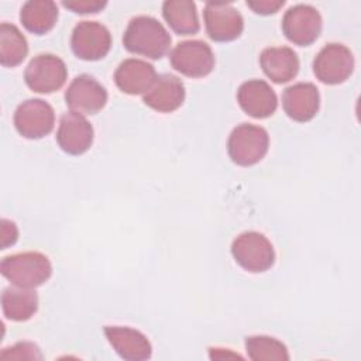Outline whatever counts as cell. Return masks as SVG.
Instances as JSON below:
<instances>
[{
  "label": "cell",
  "mask_w": 361,
  "mask_h": 361,
  "mask_svg": "<svg viewBox=\"0 0 361 361\" xmlns=\"http://www.w3.org/2000/svg\"><path fill=\"white\" fill-rule=\"evenodd\" d=\"M124 48L133 54L151 59L162 58L171 47V35L154 17H134L123 35Z\"/></svg>",
  "instance_id": "cell-1"
},
{
  "label": "cell",
  "mask_w": 361,
  "mask_h": 361,
  "mask_svg": "<svg viewBox=\"0 0 361 361\" xmlns=\"http://www.w3.org/2000/svg\"><path fill=\"white\" fill-rule=\"evenodd\" d=\"M0 358L1 360H10V358H13V360H41L42 354L34 343L23 341V343L14 344L13 347L4 348L0 353Z\"/></svg>",
  "instance_id": "cell-25"
},
{
  "label": "cell",
  "mask_w": 361,
  "mask_h": 361,
  "mask_svg": "<svg viewBox=\"0 0 361 361\" xmlns=\"http://www.w3.org/2000/svg\"><path fill=\"white\" fill-rule=\"evenodd\" d=\"M285 4L283 0H255V1H247V6L252 8L254 13L268 16L276 13L282 6Z\"/></svg>",
  "instance_id": "cell-27"
},
{
  "label": "cell",
  "mask_w": 361,
  "mask_h": 361,
  "mask_svg": "<svg viewBox=\"0 0 361 361\" xmlns=\"http://www.w3.org/2000/svg\"><path fill=\"white\" fill-rule=\"evenodd\" d=\"M203 18L209 37L216 42L233 41L238 38L244 30L241 14L228 3H207Z\"/></svg>",
  "instance_id": "cell-11"
},
{
  "label": "cell",
  "mask_w": 361,
  "mask_h": 361,
  "mask_svg": "<svg viewBox=\"0 0 361 361\" xmlns=\"http://www.w3.org/2000/svg\"><path fill=\"white\" fill-rule=\"evenodd\" d=\"M259 63L264 73L275 83H286L299 72V59L288 47H271L261 52Z\"/></svg>",
  "instance_id": "cell-19"
},
{
  "label": "cell",
  "mask_w": 361,
  "mask_h": 361,
  "mask_svg": "<svg viewBox=\"0 0 361 361\" xmlns=\"http://www.w3.org/2000/svg\"><path fill=\"white\" fill-rule=\"evenodd\" d=\"M155 78L157 73L151 63L134 58L123 61L114 73L117 87L127 94L145 93Z\"/></svg>",
  "instance_id": "cell-18"
},
{
  "label": "cell",
  "mask_w": 361,
  "mask_h": 361,
  "mask_svg": "<svg viewBox=\"0 0 361 361\" xmlns=\"http://www.w3.org/2000/svg\"><path fill=\"white\" fill-rule=\"evenodd\" d=\"M65 100L72 111L96 114L107 103L106 89L90 75H79L68 86Z\"/></svg>",
  "instance_id": "cell-12"
},
{
  "label": "cell",
  "mask_w": 361,
  "mask_h": 361,
  "mask_svg": "<svg viewBox=\"0 0 361 361\" xmlns=\"http://www.w3.org/2000/svg\"><path fill=\"white\" fill-rule=\"evenodd\" d=\"M56 142L69 155L86 152L93 142V127L86 117L76 111L65 113L59 120Z\"/></svg>",
  "instance_id": "cell-13"
},
{
  "label": "cell",
  "mask_w": 361,
  "mask_h": 361,
  "mask_svg": "<svg viewBox=\"0 0 361 361\" xmlns=\"http://www.w3.org/2000/svg\"><path fill=\"white\" fill-rule=\"evenodd\" d=\"M18 238V230H17V226L7 220V219H3L1 220V228H0V247L1 250L13 245Z\"/></svg>",
  "instance_id": "cell-28"
},
{
  "label": "cell",
  "mask_w": 361,
  "mask_h": 361,
  "mask_svg": "<svg viewBox=\"0 0 361 361\" xmlns=\"http://www.w3.org/2000/svg\"><path fill=\"white\" fill-rule=\"evenodd\" d=\"M227 358V357H240L238 354L223 351V348H210V358Z\"/></svg>",
  "instance_id": "cell-29"
},
{
  "label": "cell",
  "mask_w": 361,
  "mask_h": 361,
  "mask_svg": "<svg viewBox=\"0 0 361 361\" xmlns=\"http://www.w3.org/2000/svg\"><path fill=\"white\" fill-rule=\"evenodd\" d=\"M20 20L27 31L42 35L55 27L58 20V7L49 0H30L24 3Z\"/></svg>",
  "instance_id": "cell-21"
},
{
  "label": "cell",
  "mask_w": 361,
  "mask_h": 361,
  "mask_svg": "<svg viewBox=\"0 0 361 361\" xmlns=\"http://www.w3.org/2000/svg\"><path fill=\"white\" fill-rule=\"evenodd\" d=\"M1 309L4 316L13 322L31 319L38 309V296L34 289L10 286L1 293Z\"/></svg>",
  "instance_id": "cell-20"
},
{
  "label": "cell",
  "mask_w": 361,
  "mask_h": 361,
  "mask_svg": "<svg viewBox=\"0 0 361 361\" xmlns=\"http://www.w3.org/2000/svg\"><path fill=\"white\" fill-rule=\"evenodd\" d=\"M235 262L248 272H264L274 265L275 252L271 241L261 233L245 231L231 244Z\"/></svg>",
  "instance_id": "cell-4"
},
{
  "label": "cell",
  "mask_w": 361,
  "mask_h": 361,
  "mask_svg": "<svg viewBox=\"0 0 361 361\" xmlns=\"http://www.w3.org/2000/svg\"><path fill=\"white\" fill-rule=\"evenodd\" d=\"M28 54V44L21 31L8 23L0 25V63L6 68L20 65Z\"/></svg>",
  "instance_id": "cell-23"
},
{
  "label": "cell",
  "mask_w": 361,
  "mask_h": 361,
  "mask_svg": "<svg viewBox=\"0 0 361 361\" xmlns=\"http://www.w3.org/2000/svg\"><path fill=\"white\" fill-rule=\"evenodd\" d=\"M144 103L155 111L171 113L179 109L185 100L182 80L171 73L158 75L149 89L144 93Z\"/></svg>",
  "instance_id": "cell-15"
},
{
  "label": "cell",
  "mask_w": 361,
  "mask_h": 361,
  "mask_svg": "<svg viewBox=\"0 0 361 361\" xmlns=\"http://www.w3.org/2000/svg\"><path fill=\"white\" fill-rule=\"evenodd\" d=\"M269 137L265 128L248 123L237 126L227 142V151L231 161L240 166L258 164L268 152Z\"/></svg>",
  "instance_id": "cell-3"
},
{
  "label": "cell",
  "mask_w": 361,
  "mask_h": 361,
  "mask_svg": "<svg viewBox=\"0 0 361 361\" xmlns=\"http://www.w3.org/2000/svg\"><path fill=\"white\" fill-rule=\"evenodd\" d=\"M71 47L73 54L83 61H99L111 48L109 30L97 21H80L72 32Z\"/></svg>",
  "instance_id": "cell-10"
},
{
  "label": "cell",
  "mask_w": 361,
  "mask_h": 361,
  "mask_svg": "<svg viewBox=\"0 0 361 361\" xmlns=\"http://www.w3.org/2000/svg\"><path fill=\"white\" fill-rule=\"evenodd\" d=\"M0 271L13 285L34 289L49 279L52 267L44 254L28 251L4 257Z\"/></svg>",
  "instance_id": "cell-2"
},
{
  "label": "cell",
  "mask_w": 361,
  "mask_h": 361,
  "mask_svg": "<svg viewBox=\"0 0 361 361\" xmlns=\"http://www.w3.org/2000/svg\"><path fill=\"white\" fill-rule=\"evenodd\" d=\"M169 59L175 71L189 78H203L214 68L212 48L199 39L179 42L172 49Z\"/></svg>",
  "instance_id": "cell-7"
},
{
  "label": "cell",
  "mask_w": 361,
  "mask_h": 361,
  "mask_svg": "<svg viewBox=\"0 0 361 361\" xmlns=\"http://www.w3.org/2000/svg\"><path fill=\"white\" fill-rule=\"evenodd\" d=\"M320 104L319 90L313 83L300 82L283 90L282 107L286 116L295 121L306 123L312 120Z\"/></svg>",
  "instance_id": "cell-16"
},
{
  "label": "cell",
  "mask_w": 361,
  "mask_h": 361,
  "mask_svg": "<svg viewBox=\"0 0 361 361\" xmlns=\"http://www.w3.org/2000/svg\"><path fill=\"white\" fill-rule=\"evenodd\" d=\"M354 69V56L343 44H327L313 62L316 78L326 85H338L350 78Z\"/></svg>",
  "instance_id": "cell-8"
},
{
  "label": "cell",
  "mask_w": 361,
  "mask_h": 361,
  "mask_svg": "<svg viewBox=\"0 0 361 361\" xmlns=\"http://www.w3.org/2000/svg\"><path fill=\"white\" fill-rule=\"evenodd\" d=\"M106 1L99 0H72V1H62V6L68 10L78 13V14H90L97 13L106 7Z\"/></svg>",
  "instance_id": "cell-26"
},
{
  "label": "cell",
  "mask_w": 361,
  "mask_h": 361,
  "mask_svg": "<svg viewBox=\"0 0 361 361\" xmlns=\"http://www.w3.org/2000/svg\"><path fill=\"white\" fill-rule=\"evenodd\" d=\"M162 14L168 25L179 35H193L200 28L196 4L190 0H168L162 4Z\"/></svg>",
  "instance_id": "cell-22"
},
{
  "label": "cell",
  "mask_w": 361,
  "mask_h": 361,
  "mask_svg": "<svg viewBox=\"0 0 361 361\" xmlns=\"http://www.w3.org/2000/svg\"><path fill=\"white\" fill-rule=\"evenodd\" d=\"M55 124L51 104L42 99H28L18 104L14 113V127L20 135L38 140L48 135Z\"/></svg>",
  "instance_id": "cell-6"
},
{
  "label": "cell",
  "mask_w": 361,
  "mask_h": 361,
  "mask_svg": "<svg viewBox=\"0 0 361 361\" xmlns=\"http://www.w3.org/2000/svg\"><path fill=\"white\" fill-rule=\"evenodd\" d=\"M282 31L295 45L307 47L320 35L322 16L309 4H296L285 13L282 18Z\"/></svg>",
  "instance_id": "cell-9"
},
{
  "label": "cell",
  "mask_w": 361,
  "mask_h": 361,
  "mask_svg": "<svg viewBox=\"0 0 361 361\" xmlns=\"http://www.w3.org/2000/svg\"><path fill=\"white\" fill-rule=\"evenodd\" d=\"M104 334L116 353L124 360L142 361L151 357V343L141 331L135 329L107 326L104 327Z\"/></svg>",
  "instance_id": "cell-17"
},
{
  "label": "cell",
  "mask_w": 361,
  "mask_h": 361,
  "mask_svg": "<svg viewBox=\"0 0 361 361\" xmlns=\"http://www.w3.org/2000/svg\"><path fill=\"white\" fill-rule=\"evenodd\" d=\"M240 107L254 118H265L275 113L278 99L274 89L261 79L244 82L237 92Z\"/></svg>",
  "instance_id": "cell-14"
},
{
  "label": "cell",
  "mask_w": 361,
  "mask_h": 361,
  "mask_svg": "<svg viewBox=\"0 0 361 361\" xmlns=\"http://www.w3.org/2000/svg\"><path fill=\"white\" fill-rule=\"evenodd\" d=\"M68 71L65 62L52 54L34 56L24 72L27 86L37 93H52L66 82Z\"/></svg>",
  "instance_id": "cell-5"
},
{
  "label": "cell",
  "mask_w": 361,
  "mask_h": 361,
  "mask_svg": "<svg viewBox=\"0 0 361 361\" xmlns=\"http://www.w3.org/2000/svg\"><path fill=\"white\" fill-rule=\"evenodd\" d=\"M245 350L254 361H286L289 360L285 344L268 336H250L245 338Z\"/></svg>",
  "instance_id": "cell-24"
}]
</instances>
